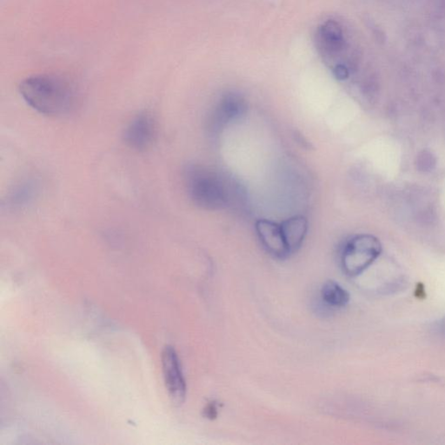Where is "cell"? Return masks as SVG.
<instances>
[{
	"label": "cell",
	"mask_w": 445,
	"mask_h": 445,
	"mask_svg": "<svg viewBox=\"0 0 445 445\" xmlns=\"http://www.w3.org/2000/svg\"><path fill=\"white\" fill-rule=\"evenodd\" d=\"M19 92L27 105L46 116L63 115L74 106L76 90L67 78L53 74H37L24 78Z\"/></svg>",
	"instance_id": "cell-1"
},
{
	"label": "cell",
	"mask_w": 445,
	"mask_h": 445,
	"mask_svg": "<svg viewBox=\"0 0 445 445\" xmlns=\"http://www.w3.org/2000/svg\"><path fill=\"white\" fill-rule=\"evenodd\" d=\"M184 179L189 199L197 206L206 210L226 208L232 204V183L226 176L199 165H189Z\"/></svg>",
	"instance_id": "cell-2"
},
{
	"label": "cell",
	"mask_w": 445,
	"mask_h": 445,
	"mask_svg": "<svg viewBox=\"0 0 445 445\" xmlns=\"http://www.w3.org/2000/svg\"><path fill=\"white\" fill-rule=\"evenodd\" d=\"M382 253V244L372 235L360 234L343 245L340 262L348 277H357L366 271Z\"/></svg>",
	"instance_id": "cell-3"
},
{
	"label": "cell",
	"mask_w": 445,
	"mask_h": 445,
	"mask_svg": "<svg viewBox=\"0 0 445 445\" xmlns=\"http://www.w3.org/2000/svg\"><path fill=\"white\" fill-rule=\"evenodd\" d=\"M162 366L169 397L176 405H181L186 397V383L178 354L172 346L166 345L163 349Z\"/></svg>",
	"instance_id": "cell-4"
},
{
	"label": "cell",
	"mask_w": 445,
	"mask_h": 445,
	"mask_svg": "<svg viewBox=\"0 0 445 445\" xmlns=\"http://www.w3.org/2000/svg\"><path fill=\"white\" fill-rule=\"evenodd\" d=\"M156 132V123L152 116L148 112H141L127 124L123 131V141L131 149L144 151L152 145Z\"/></svg>",
	"instance_id": "cell-5"
},
{
	"label": "cell",
	"mask_w": 445,
	"mask_h": 445,
	"mask_svg": "<svg viewBox=\"0 0 445 445\" xmlns=\"http://www.w3.org/2000/svg\"><path fill=\"white\" fill-rule=\"evenodd\" d=\"M255 228L261 244L271 255L279 259L291 256L280 224L271 220L259 219L256 222Z\"/></svg>",
	"instance_id": "cell-6"
},
{
	"label": "cell",
	"mask_w": 445,
	"mask_h": 445,
	"mask_svg": "<svg viewBox=\"0 0 445 445\" xmlns=\"http://www.w3.org/2000/svg\"><path fill=\"white\" fill-rule=\"evenodd\" d=\"M247 111V105L244 99L238 94L228 93L220 100L217 108L211 114L210 124L212 130L216 126L222 127L227 123L239 119Z\"/></svg>",
	"instance_id": "cell-7"
},
{
	"label": "cell",
	"mask_w": 445,
	"mask_h": 445,
	"mask_svg": "<svg viewBox=\"0 0 445 445\" xmlns=\"http://www.w3.org/2000/svg\"><path fill=\"white\" fill-rule=\"evenodd\" d=\"M39 193V184L34 178L18 181L7 193L5 205L10 210H21L34 203Z\"/></svg>",
	"instance_id": "cell-8"
},
{
	"label": "cell",
	"mask_w": 445,
	"mask_h": 445,
	"mask_svg": "<svg viewBox=\"0 0 445 445\" xmlns=\"http://www.w3.org/2000/svg\"><path fill=\"white\" fill-rule=\"evenodd\" d=\"M286 246L291 255L300 249L308 232V220L301 215L289 217L280 222Z\"/></svg>",
	"instance_id": "cell-9"
},
{
	"label": "cell",
	"mask_w": 445,
	"mask_h": 445,
	"mask_svg": "<svg viewBox=\"0 0 445 445\" xmlns=\"http://www.w3.org/2000/svg\"><path fill=\"white\" fill-rule=\"evenodd\" d=\"M321 298L329 306L342 308L349 303V294L339 283L329 280L323 285Z\"/></svg>",
	"instance_id": "cell-10"
},
{
	"label": "cell",
	"mask_w": 445,
	"mask_h": 445,
	"mask_svg": "<svg viewBox=\"0 0 445 445\" xmlns=\"http://www.w3.org/2000/svg\"><path fill=\"white\" fill-rule=\"evenodd\" d=\"M436 160L433 155L425 150L419 154L418 156V167L423 172H427L434 168Z\"/></svg>",
	"instance_id": "cell-11"
},
{
	"label": "cell",
	"mask_w": 445,
	"mask_h": 445,
	"mask_svg": "<svg viewBox=\"0 0 445 445\" xmlns=\"http://www.w3.org/2000/svg\"><path fill=\"white\" fill-rule=\"evenodd\" d=\"M220 408V404L217 401H211L210 403H208L204 408L203 410V415L205 418H207L209 420H214L217 418L218 416V409Z\"/></svg>",
	"instance_id": "cell-12"
},
{
	"label": "cell",
	"mask_w": 445,
	"mask_h": 445,
	"mask_svg": "<svg viewBox=\"0 0 445 445\" xmlns=\"http://www.w3.org/2000/svg\"><path fill=\"white\" fill-rule=\"evenodd\" d=\"M334 75L339 80H344L349 77V70L343 65H337L333 70Z\"/></svg>",
	"instance_id": "cell-13"
},
{
	"label": "cell",
	"mask_w": 445,
	"mask_h": 445,
	"mask_svg": "<svg viewBox=\"0 0 445 445\" xmlns=\"http://www.w3.org/2000/svg\"><path fill=\"white\" fill-rule=\"evenodd\" d=\"M436 330L438 331L440 335H442V337H445V316L443 319H441L436 325Z\"/></svg>",
	"instance_id": "cell-14"
}]
</instances>
